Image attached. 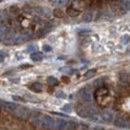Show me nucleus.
<instances>
[{
  "label": "nucleus",
  "instance_id": "4",
  "mask_svg": "<svg viewBox=\"0 0 130 130\" xmlns=\"http://www.w3.org/2000/svg\"><path fill=\"white\" fill-rule=\"evenodd\" d=\"M13 113L15 114L17 117H19V118L26 119V118L30 117L31 111H30L29 108H26V107H17L16 109L13 111Z\"/></svg>",
  "mask_w": 130,
  "mask_h": 130
},
{
  "label": "nucleus",
  "instance_id": "5",
  "mask_svg": "<svg viewBox=\"0 0 130 130\" xmlns=\"http://www.w3.org/2000/svg\"><path fill=\"white\" fill-rule=\"evenodd\" d=\"M41 125L45 128V129L52 130L55 128V120L50 117V116H43V119H42V123Z\"/></svg>",
  "mask_w": 130,
  "mask_h": 130
},
{
  "label": "nucleus",
  "instance_id": "3",
  "mask_svg": "<svg viewBox=\"0 0 130 130\" xmlns=\"http://www.w3.org/2000/svg\"><path fill=\"white\" fill-rule=\"evenodd\" d=\"M114 125L117 127H128L129 126V121L127 119V117H125L124 115L118 114L116 115V117H114Z\"/></svg>",
  "mask_w": 130,
  "mask_h": 130
},
{
  "label": "nucleus",
  "instance_id": "7",
  "mask_svg": "<svg viewBox=\"0 0 130 130\" xmlns=\"http://www.w3.org/2000/svg\"><path fill=\"white\" fill-rule=\"evenodd\" d=\"M101 118L104 120V121H107V122H111L114 120V114L112 111L110 110H104L102 113H101Z\"/></svg>",
  "mask_w": 130,
  "mask_h": 130
},
{
  "label": "nucleus",
  "instance_id": "24",
  "mask_svg": "<svg viewBox=\"0 0 130 130\" xmlns=\"http://www.w3.org/2000/svg\"><path fill=\"white\" fill-rule=\"evenodd\" d=\"M53 4H56V5H64L66 3L65 0H55V1H52Z\"/></svg>",
  "mask_w": 130,
  "mask_h": 130
},
{
  "label": "nucleus",
  "instance_id": "32",
  "mask_svg": "<svg viewBox=\"0 0 130 130\" xmlns=\"http://www.w3.org/2000/svg\"><path fill=\"white\" fill-rule=\"evenodd\" d=\"M10 10H11L12 13H15V11H18V8H17L16 6H12V7L10 8Z\"/></svg>",
  "mask_w": 130,
  "mask_h": 130
},
{
  "label": "nucleus",
  "instance_id": "22",
  "mask_svg": "<svg viewBox=\"0 0 130 130\" xmlns=\"http://www.w3.org/2000/svg\"><path fill=\"white\" fill-rule=\"evenodd\" d=\"M121 42H122L123 44H127V43H129L130 42L129 35H123V36L121 37Z\"/></svg>",
  "mask_w": 130,
  "mask_h": 130
},
{
  "label": "nucleus",
  "instance_id": "13",
  "mask_svg": "<svg viewBox=\"0 0 130 130\" xmlns=\"http://www.w3.org/2000/svg\"><path fill=\"white\" fill-rule=\"evenodd\" d=\"M49 31H50V28H49V27H44V28H40V29L37 31L36 34H37L38 37H42V36L46 35Z\"/></svg>",
  "mask_w": 130,
  "mask_h": 130
},
{
  "label": "nucleus",
  "instance_id": "8",
  "mask_svg": "<svg viewBox=\"0 0 130 130\" xmlns=\"http://www.w3.org/2000/svg\"><path fill=\"white\" fill-rule=\"evenodd\" d=\"M1 108L6 110V111H14L17 108V105L15 103H12V102H2V105H1Z\"/></svg>",
  "mask_w": 130,
  "mask_h": 130
},
{
  "label": "nucleus",
  "instance_id": "30",
  "mask_svg": "<svg viewBox=\"0 0 130 130\" xmlns=\"http://www.w3.org/2000/svg\"><path fill=\"white\" fill-rule=\"evenodd\" d=\"M26 98H27V99H29V100H34V102H37V101H38V99L34 98L33 96H30V95H26Z\"/></svg>",
  "mask_w": 130,
  "mask_h": 130
},
{
  "label": "nucleus",
  "instance_id": "11",
  "mask_svg": "<svg viewBox=\"0 0 130 130\" xmlns=\"http://www.w3.org/2000/svg\"><path fill=\"white\" fill-rule=\"evenodd\" d=\"M67 122L63 120V119H59L57 120V122H55V128L57 130H63L64 128H66Z\"/></svg>",
  "mask_w": 130,
  "mask_h": 130
},
{
  "label": "nucleus",
  "instance_id": "23",
  "mask_svg": "<svg viewBox=\"0 0 130 130\" xmlns=\"http://www.w3.org/2000/svg\"><path fill=\"white\" fill-rule=\"evenodd\" d=\"M55 96L57 98H64L65 97V94L63 91H61V90H59V91H57L56 93H55Z\"/></svg>",
  "mask_w": 130,
  "mask_h": 130
},
{
  "label": "nucleus",
  "instance_id": "10",
  "mask_svg": "<svg viewBox=\"0 0 130 130\" xmlns=\"http://www.w3.org/2000/svg\"><path fill=\"white\" fill-rule=\"evenodd\" d=\"M30 57H31V59H32L33 61L39 62V61H41L43 59V54L41 52H39V51H34Z\"/></svg>",
  "mask_w": 130,
  "mask_h": 130
},
{
  "label": "nucleus",
  "instance_id": "19",
  "mask_svg": "<svg viewBox=\"0 0 130 130\" xmlns=\"http://www.w3.org/2000/svg\"><path fill=\"white\" fill-rule=\"evenodd\" d=\"M61 110H62L63 112H66V113H70V112H71V110H72L71 105H70V104H65L64 106L61 108Z\"/></svg>",
  "mask_w": 130,
  "mask_h": 130
},
{
  "label": "nucleus",
  "instance_id": "33",
  "mask_svg": "<svg viewBox=\"0 0 130 130\" xmlns=\"http://www.w3.org/2000/svg\"><path fill=\"white\" fill-rule=\"evenodd\" d=\"M29 67H30V65H29V64L21 65V66H20V68H22V69H24V68H29Z\"/></svg>",
  "mask_w": 130,
  "mask_h": 130
},
{
  "label": "nucleus",
  "instance_id": "28",
  "mask_svg": "<svg viewBox=\"0 0 130 130\" xmlns=\"http://www.w3.org/2000/svg\"><path fill=\"white\" fill-rule=\"evenodd\" d=\"M4 57H5V53L3 51H0V62L4 60Z\"/></svg>",
  "mask_w": 130,
  "mask_h": 130
},
{
  "label": "nucleus",
  "instance_id": "35",
  "mask_svg": "<svg viewBox=\"0 0 130 130\" xmlns=\"http://www.w3.org/2000/svg\"><path fill=\"white\" fill-rule=\"evenodd\" d=\"M1 105H2V101L0 100V107H1Z\"/></svg>",
  "mask_w": 130,
  "mask_h": 130
},
{
  "label": "nucleus",
  "instance_id": "1",
  "mask_svg": "<svg viewBox=\"0 0 130 130\" xmlns=\"http://www.w3.org/2000/svg\"><path fill=\"white\" fill-rule=\"evenodd\" d=\"M77 113L79 116L84 117V118H87V117H92L94 116L95 114L97 113V109L93 106H83L80 107L78 110H77Z\"/></svg>",
  "mask_w": 130,
  "mask_h": 130
},
{
  "label": "nucleus",
  "instance_id": "27",
  "mask_svg": "<svg viewBox=\"0 0 130 130\" xmlns=\"http://www.w3.org/2000/svg\"><path fill=\"white\" fill-rule=\"evenodd\" d=\"M12 99L13 100H15V101H24V99L21 97H19V96H15V95H13L12 96Z\"/></svg>",
  "mask_w": 130,
  "mask_h": 130
},
{
  "label": "nucleus",
  "instance_id": "26",
  "mask_svg": "<svg viewBox=\"0 0 130 130\" xmlns=\"http://www.w3.org/2000/svg\"><path fill=\"white\" fill-rule=\"evenodd\" d=\"M43 50H44L45 52H49V51L52 50V48H51V46H49V45H43Z\"/></svg>",
  "mask_w": 130,
  "mask_h": 130
},
{
  "label": "nucleus",
  "instance_id": "21",
  "mask_svg": "<svg viewBox=\"0 0 130 130\" xmlns=\"http://www.w3.org/2000/svg\"><path fill=\"white\" fill-rule=\"evenodd\" d=\"M103 82H104L103 78H98V79H96L95 81L93 82V85L95 87H100L101 85H103Z\"/></svg>",
  "mask_w": 130,
  "mask_h": 130
},
{
  "label": "nucleus",
  "instance_id": "25",
  "mask_svg": "<svg viewBox=\"0 0 130 130\" xmlns=\"http://www.w3.org/2000/svg\"><path fill=\"white\" fill-rule=\"evenodd\" d=\"M60 71L65 72V73H71V72H72V70H71L70 68H67V67H62V68H60Z\"/></svg>",
  "mask_w": 130,
  "mask_h": 130
},
{
  "label": "nucleus",
  "instance_id": "20",
  "mask_svg": "<svg viewBox=\"0 0 130 130\" xmlns=\"http://www.w3.org/2000/svg\"><path fill=\"white\" fill-rule=\"evenodd\" d=\"M121 6L126 10V12L128 11V10H130V1H122L121 2Z\"/></svg>",
  "mask_w": 130,
  "mask_h": 130
},
{
  "label": "nucleus",
  "instance_id": "15",
  "mask_svg": "<svg viewBox=\"0 0 130 130\" xmlns=\"http://www.w3.org/2000/svg\"><path fill=\"white\" fill-rule=\"evenodd\" d=\"M77 127H78V124H77L76 122H74V121H70V122H68L67 125H66L67 130H75Z\"/></svg>",
  "mask_w": 130,
  "mask_h": 130
},
{
  "label": "nucleus",
  "instance_id": "14",
  "mask_svg": "<svg viewBox=\"0 0 130 130\" xmlns=\"http://www.w3.org/2000/svg\"><path fill=\"white\" fill-rule=\"evenodd\" d=\"M30 88H31L32 90H34V91H41L42 88H43V86H42L41 83H39V82H35V83H33L32 85H31Z\"/></svg>",
  "mask_w": 130,
  "mask_h": 130
},
{
  "label": "nucleus",
  "instance_id": "31",
  "mask_svg": "<svg viewBox=\"0 0 130 130\" xmlns=\"http://www.w3.org/2000/svg\"><path fill=\"white\" fill-rule=\"evenodd\" d=\"M27 50H28L29 52H31V51H34V50H35V46H34V45H29V46L27 47Z\"/></svg>",
  "mask_w": 130,
  "mask_h": 130
},
{
  "label": "nucleus",
  "instance_id": "9",
  "mask_svg": "<svg viewBox=\"0 0 130 130\" xmlns=\"http://www.w3.org/2000/svg\"><path fill=\"white\" fill-rule=\"evenodd\" d=\"M92 18H93V12L91 10H86L83 14H82V20L84 22H91L92 21Z\"/></svg>",
  "mask_w": 130,
  "mask_h": 130
},
{
  "label": "nucleus",
  "instance_id": "2",
  "mask_svg": "<svg viewBox=\"0 0 130 130\" xmlns=\"http://www.w3.org/2000/svg\"><path fill=\"white\" fill-rule=\"evenodd\" d=\"M78 96L82 102L90 103L92 101V91L89 87H84L78 92Z\"/></svg>",
  "mask_w": 130,
  "mask_h": 130
},
{
  "label": "nucleus",
  "instance_id": "34",
  "mask_svg": "<svg viewBox=\"0 0 130 130\" xmlns=\"http://www.w3.org/2000/svg\"><path fill=\"white\" fill-rule=\"evenodd\" d=\"M92 130H102V128H99V127H95L94 129H92Z\"/></svg>",
  "mask_w": 130,
  "mask_h": 130
},
{
  "label": "nucleus",
  "instance_id": "17",
  "mask_svg": "<svg viewBox=\"0 0 130 130\" xmlns=\"http://www.w3.org/2000/svg\"><path fill=\"white\" fill-rule=\"evenodd\" d=\"M47 83H48L49 85H51V86H54V85L58 84V80L55 77H53V76H49L48 78H47Z\"/></svg>",
  "mask_w": 130,
  "mask_h": 130
},
{
  "label": "nucleus",
  "instance_id": "29",
  "mask_svg": "<svg viewBox=\"0 0 130 130\" xmlns=\"http://www.w3.org/2000/svg\"><path fill=\"white\" fill-rule=\"evenodd\" d=\"M24 11H25L26 13H28V12H29V13H31L32 9H31V8H30L29 6H25V7H24Z\"/></svg>",
  "mask_w": 130,
  "mask_h": 130
},
{
  "label": "nucleus",
  "instance_id": "12",
  "mask_svg": "<svg viewBox=\"0 0 130 130\" xmlns=\"http://www.w3.org/2000/svg\"><path fill=\"white\" fill-rule=\"evenodd\" d=\"M66 12H67V14H68L69 16H71V17L77 16V15H79V13H80L79 10H77V9H75V8H72V7L67 8Z\"/></svg>",
  "mask_w": 130,
  "mask_h": 130
},
{
  "label": "nucleus",
  "instance_id": "6",
  "mask_svg": "<svg viewBox=\"0 0 130 130\" xmlns=\"http://www.w3.org/2000/svg\"><path fill=\"white\" fill-rule=\"evenodd\" d=\"M34 11L39 14V15H43L45 17H49L51 15V10L49 9L48 7H35Z\"/></svg>",
  "mask_w": 130,
  "mask_h": 130
},
{
  "label": "nucleus",
  "instance_id": "18",
  "mask_svg": "<svg viewBox=\"0 0 130 130\" xmlns=\"http://www.w3.org/2000/svg\"><path fill=\"white\" fill-rule=\"evenodd\" d=\"M53 15L56 18H61V17H63V11L61 9H55L53 11Z\"/></svg>",
  "mask_w": 130,
  "mask_h": 130
},
{
  "label": "nucleus",
  "instance_id": "16",
  "mask_svg": "<svg viewBox=\"0 0 130 130\" xmlns=\"http://www.w3.org/2000/svg\"><path fill=\"white\" fill-rule=\"evenodd\" d=\"M95 73H96V70H95V69H90V70H88V71L85 73L84 77H85L86 79H89V78L93 77V76L95 75Z\"/></svg>",
  "mask_w": 130,
  "mask_h": 130
}]
</instances>
